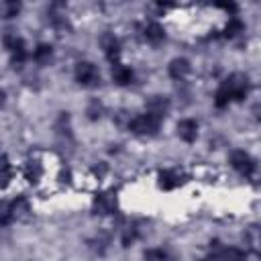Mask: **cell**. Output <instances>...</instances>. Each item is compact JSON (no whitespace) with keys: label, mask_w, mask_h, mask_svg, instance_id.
<instances>
[{"label":"cell","mask_w":261,"mask_h":261,"mask_svg":"<svg viewBox=\"0 0 261 261\" xmlns=\"http://www.w3.org/2000/svg\"><path fill=\"white\" fill-rule=\"evenodd\" d=\"M190 69H192V65H190V61H188L186 57H175V59H171V63H169V67H167V71H169V75H171L173 80H184V77L190 73Z\"/></svg>","instance_id":"8"},{"label":"cell","mask_w":261,"mask_h":261,"mask_svg":"<svg viewBox=\"0 0 261 261\" xmlns=\"http://www.w3.org/2000/svg\"><path fill=\"white\" fill-rule=\"evenodd\" d=\"M145 39H147L151 45L161 43V41L165 39V31H163V27H161L159 22H149V24L145 27Z\"/></svg>","instance_id":"12"},{"label":"cell","mask_w":261,"mask_h":261,"mask_svg":"<svg viewBox=\"0 0 261 261\" xmlns=\"http://www.w3.org/2000/svg\"><path fill=\"white\" fill-rule=\"evenodd\" d=\"M243 29H245V24H243L237 16H232V18L228 20L226 29H224V35H226V37H237L239 33H243Z\"/></svg>","instance_id":"18"},{"label":"cell","mask_w":261,"mask_h":261,"mask_svg":"<svg viewBox=\"0 0 261 261\" xmlns=\"http://www.w3.org/2000/svg\"><path fill=\"white\" fill-rule=\"evenodd\" d=\"M53 2H55V4H63L65 0H53Z\"/></svg>","instance_id":"24"},{"label":"cell","mask_w":261,"mask_h":261,"mask_svg":"<svg viewBox=\"0 0 261 261\" xmlns=\"http://www.w3.org/2000/svg\"><path fill=\"white\" fill-rule=\"evenodd\" d=\"M179 186V173L177 171H171V169H165L159 173V188L163 190H173Z\"/></svg>","instance_id":"13"},{"label":"cell","mask_w":261,"mask_h":261,"mask_svg":"<svg viewBox=\"0 0 261 261\" xmlns=\"http://www.w3.org/2000/svg\"><path fill=\"white\" fill-rule=\"evenodd\" d=\"M12 177V171H10V165H8V159L6 157H0V186H6Z\"/></svg>","instance_id":"19"},{"label":"cell","mask_w":261,"mask_h":261,"mask_svg":"<svg viewBox=\"0 0 261 261\" xmlns=\"http://www.w3.org/2000/svg\"><path fill=\"white\" fill-rule=\"evenodd\" d=\"M51 55H53V47L51 45H45V43L37 45V49L33 51V59L37 63H47L51 59Z\"/></svg>","instance_id":"16"},{"label":"cell","mask_w":261,"mask_h":261,"mask_svg":"<svg viewBox=\"0 0 261 261\" xmlns=\"http://www.w3.org/2000/svg\"><path fill=\"white\" fill-rule=\"evenodd\" d=\"M228 102H230V96H228L226 88L220 84V88H218L216 94H214V106H216V108H226Z\"/></svg>","instance_id":"17"},{"label":"cell","mask_w":261,"mask_h":261,"mask_svg":"<svg viewBox=\"0 0 261 261\" xmlns=\"http://www.w3.org/2000/svg\"><path fill=\"white\" fill-rule=\"evenodd\" d=\"M167 110H169V102H167L165 96H153L149 100V104H147V112H153L159 118H163Z\"/></svg>","instance_id":"11"},{"label":"cell","mask_w":261,"mask_h":261,"mask_svg":"<svg viewBox=\"0 0 261 261\" xmlns=\"http://www.w3.org/2000/svg\"><path fill=\"white\" fill-rule=\"evenodd\" d=\"M22 10V0H4L2 2V14L4 18H16Z\"/></svg>","instance_id":"15"},{"label":"cell","mask_w":261,"mask_h":261,"mask_svg":"<svg viewBox=\"0 0 261 261\" xmlns=\"http://www.w3.org/2000/svg\"><path fill=\"white\" fill-rule=\"evenodd\" d=\"M222 86L226 88L230 100L241 102V100H245V96H247V92H249V77H247L245 73H230V75L222 82Z\"/></svg>","instance_id":"2"},{"label":"cell","mask_w":261,"mask_h":261,"mask_svg":"<svg viewBox=\"0 0 261 261\" xmlns=\"http://www.w3.org/2000/svg\"><path fill=\"white\" fill-rule=\"evenodd\" d=\"M4 47L10 51L14 65H20V63L27 59V45H24V41H22L20 37H16V35H6V37H4Z\"/></svg>","instance_id":"5"},{"label":"cell","mask_w":261,"mask_h":261,"mask_svg":"<svg viewBox=\"0 0 261 261\" xmlns=\"http://www.w3.org/2000/svg\"><path fill=\"white\" fill-rule=\"evenodd\" d=\"M214 2V6H218L220 10H224V12H228V14H237V10H239V6H237V2L234 0H212Z\"/></svg>","instance_id":"21"},{"label":"cell","mask_w":261,"mask_h":261,"mask_svg":"<svg viewBox=\"0 0 261 261\" xmlns=\"http://www.w3.org/2000/svg\"><path fill=\"white\" fill-rule=\"evenodd\" d=\"M177 137L186 143H194L198 139V122L194 118H184L177 122Z\"/></svg>","instance_id":"7"},{"label":"cell","mask_w":261,"mask_h":261,"mask_svg":"<svg viewBox=\"0 0 261 261\" xmlns=\"http://www.w3.org/2000/svg\"><path fill=\"white\" fill-rule=\"evenodd\" d=\"M133 80H135V73L130 67L120 65V63H116L112 67V82L116 86H128V84H133Z\"/></svg>","instance_id":"10"},{"label":"cell","mask_w":261,"mask_h":261,"mask_svg":"<svg viewBox=\"0 0 261 261\" xmlns=\"http://www.w3.org/2000/svg\"><path fill=\"white\" fill-rule=\"evenodd\" d=\"M145 257H147V259H165L167 253H165V251H147Z\"/></svg>","instance_id":"23"},{"label":"cell","mask_w":261,"mask_h":261,"mask_svg":"<svg viewBox=\"0 0 261 261\" xmlns=\"http://www.w3.org/2000/svg\"><path fill=\"white\" fill-rule=\"evenodd\" d=\"M14 216V208L12 204H6V202H0V226L2 224H8Z\"/></svg>","instance_id":"20"},{"label":"cell","mask_w":261,"mask_h":261,"mask_svg":"<svg viewBox=\"0 0 261 261\" xmlns=\"http://www.w3.org/2000/svg\"><path fill=\"white\" fill-rule=\"evenodd\" d=\"M75 80L82 86H96L100 82V71L92 61H80L75 65Z\"/></svg>","instance_id":"4"},{"label":"cell","mask_w":261,"mask_h":261,"mask_svg":"<svg viewBox=\"0 0 261 261\" xmlns=\"http://www.w3.org/2000/svg\"><path fill=\"white\" fill-rule=\"evenodd\" d=\"M200 2H208V0H200Z\"/></svg>","instance_id":"25"},{"label":"cell","mask_w":261,"mask_h":261,"mask_svg":"<svg viewBox=\"0 0 261 261\" xmlns=\"http://www.w3.org/2000/svg\"><path fill=\"white\" fill-rule=\"evenodd\" d=\"M100 112H102V106H100L98 102H92V104L88 106V110H86V114H88V118H90V120L100 118Z\"/></svg>","instance_id":"22"},{"label":"cell","mask_w":261,"mask_h":261,"mask_svg":"<svg viewBox=\"0 0 261 261\" xmlns=\"http://www.w3.org/2000/svg\"><path fill=\"white\" fill-rule=\"evenodd\" d=\"M230 165H232V169H237V171H239L241 175H245V177H251V175L255 173V169H257L255 159H253L247 151H243V149L230 153Z\"/></svg>","instance_id":"3"},{"label":"cell","mask_w":261,"mask_h":261,"mask_svg":"<svg viewBox=\"0 0 261 261\" xmlns=\"http://www.w3.org/2000/svg\"><path fill=\"white\" fill-rule=\"evenodd\" d=\"M159 126H161V118L155 116L153 112L139 114V116H135V118L128 122V128H130L135 135H139V137H153V135H157Z\"/></svg>","instance_id":"1"},{"label":"cell","mask_w":261,"mask_h":261,"mask_svg":"<svg viewBox=\"0 0 261 261\" xmlns=\"http://www.w3.org/2000/svg\"><path fill=\"white\" fill-rule=\"evenodd\" d=\"M116 208V198L112 194H96L94 198V210L98 214H110Z\"/></svg>","instance_id":"9"},{"label":"cell","mask_w":261,"mask_h":261,"mask_svg":"<svg viewBox=\"0 0 261 261\" xmlns=\"http://www.w3.org/2000/svg\"><path fill=\"white\" fill-rule=\"evenodd\" d=\"M100 47H102L106 59H110V61H116V59H118V55H120V41H118L112 33L102 35V39H100Z\"/></svg>","instance_id":"6"},{"label":"cell","mask_w":261,"mask_h":261,"mask_svg":"<svg viewBox=\"0 0 261 261\" xmlns=\"http://www.w3.org/2000/svg\"><path fill=\"white\" fill-rule=\"evenodd\" d=\"M41 173H43V167H41V163L37 159H29L24 163V177H27V181L37 184L39 177H41Z\"/></svg>","instance_id":"14"}]
</instances>
